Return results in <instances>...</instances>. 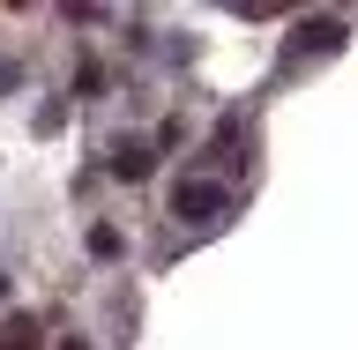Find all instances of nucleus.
<instances>
[{
	"label": "nucleus",
	"mask_w": 358,
	"mask_h": 350,
	"mask_svg": "<svg viewBox=\"0 0 358 350\" xmlns=\"http://www.w3.org/2000/svg\"><path fill=\"white\" fill-rule=\"evenodd\" d=\"M172 217L179 224H224V217H231V187H217V179H179Z\"/></svg>",
	"instance_id": "f257e3e1"
},
{
	"label": "nucleus",
	"mask_w": 358,
	"mask_h": 350,
	"mask_svg": "<svg viewBox=\"0 0 358 350\" xmlns=\"http://www.w3.org/2000/svg\"><path fill=\"white\" fill-rule=\"evenodd\" d=\"M336 45H343V22H336V15H313V22L291 30V60H306V52H336Z\"/></svg>",
	"instance_id": "f03ea898"
},
{
	"label": "nucleus",
	"mask_w": 358,
	"mask_h": 350,
	"mask_svg": "<svg viewBox=\"0 0 358 350\" xmlns=\"http://www.w3.org/2000/svg\"><path fill=\"white\" fill-rule=\"evenodd\" d=\"M112 172H120V179H142V172H150V150H142V142L112 150Z\"/></svg>",
	"instance_id": "7ed1b4c3"
},
{
	"label": "nucleus",
	"mask_w": 358,
	"mask_h": 350,
	"mask_svg": "<svg viewBox=\"0 0 358 350\" xmlns=\"http://www.w3.org/2000/svg\"><path fill=\"white\" fill-rule=\"evenodd\" d=\"M90 254H97V261H112V254H120V231H112V224H97V231H90Z\"/></svg>",
	"instance_id": "20e7f679"
},
{
	"label": "nucleus",
	"mask_w": 358,
	"mask_h": 350,
	"mask_svg": "<svg viewBox=\"0 0 358 350\" xmlns=\"http://www.w3.org/2000/svg\"><path fill=\"white\" fill-rule=\"evenodd\" d=\"M0 350H38V343H30V321H15V328H8V343H0Z\"/></svg>",
	"instance_id": "39448f33"
}]
</instances>
